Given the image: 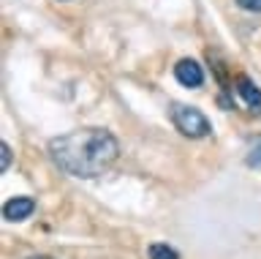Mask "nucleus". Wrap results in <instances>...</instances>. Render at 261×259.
<instances>
[{
	"instance_id": "obj_1",
	"label": "nucleus",
	"mask_w": 261,
	"mask_h": 259,
	"mask_svg": "<svg viewBox=\"0 0 261 259\" xmlns=\"http://www.w3.org/2000/svg\"><path fill=\"white\" fill-rule=\"evenodd\" d=\"M117 156L120 145L106 128H79L49 142V158L55 161V167L82 180L103 175Z\"/></svg>"
},
{
	"instance_id": "obj_2",
	"label": "nucleus",
	"mask_w": 261,
	"mask_h": 259,
	"mask_svg": "<svg viewBox=\"0 0 261 259\" xmlns=\"http://www.w3.org/2000/svg\"><path fill=\"white\" fill-rule=\"evenodd\" d=\"M171 123L182 136H191V139H201L212 131L210 120L201 115L196 107H188V104H174L171 107Z\"/></svg>"
},
{
	"instance_id": "obj_3",
	"label": "nucleus",
	"mask_w": 261,
	"mask_h": 259,
	"mask_svg": "<svg viewBox=\"0 0 261 259\" xmlns=\"http://www.w3.org/2000/svg\"><path fill=\"white\" fill-rule=\"evenodd\" d=\"M174 77H177V82L185 85V87H199L204 82L201 66L196 60H191V58H182L177 63V66H174Z\"/></svg>"
},
{
	"instance_id": "obj_4",
	"label": "nucleus",
	"mask_w": 261,
	"mask_h": 259,
	"mask_svg": "<svg viewBox=\"0 0 261 259\" xmlns=\"http://www.w3.org/2000/svg\"><path fill=\"white\" fill-rule=\"evenodd\" d=\"M33 210H36V202L30 197H14L3 205V218L6 221H24L33 216Z\"/></svg>"
},
{
	"instance_id": "obj_5",
	"label": "nucleus",
	"mask_w": 261,
	"mask_h": 259,
	"mask_svg": "<svg viewBox=\"0 0 261 259\" xmlns=\"http://www.w3.org/2000/svg\"><path fill=\"white\" fill-rule=\"evenodd\" d=\"M237 93L242 96L245 104H248L250 109H258V112H261V90L250 82L248 77H242V74L237 77Z\"/></svg>"
},
{
	"instance_id": "obj_6",
	"label": "nucleus",
	"mask_w": 261,
	"mask_h": 259,
	"mask_svg": "<svg viewBox=\"0 0 261 259\" xmlns=\"http://www.w3.org/2000/svg\"><path fill=\"white\" fill-rule=\"evenodd\" d=\"M150 259H179V254L169 243H152L150 246Z\"/></svg>"
},
{
	"instance_id": "obj_7",
	"label": "nucleus",
	"mask_w": 261,
	"mask_h": 259,
	"mask_svg": "<svg viewBox=\"0 0 261 259\" xmlns=\"http://www.w3.org/2000/svg\"><path fill=\"white\" fill-rule=\"evenodd\" d=\"M8 167H11V148L3 142L0 145V172H6Z\"/></svg>"
},
{
	"instance_id": "obj_8",
	"label": "nucleus",
	"mask_w": 261,
	"mask_h": 259,
	"mask_svg": "<svg viewBox=\"0 0 261 259\" xmlns=\"http://www.w3.org/2000/svg\"><path fill=\"white\" fill-rule=\"evenodd\" d=\"M237 6L245 11H253V14H261V0H237Z\"/></svg>"
},
{
	"instance_id": "obj_9",
	"label": "nucleus",
	"mask_w": 261,
	"mask_h": 259,
	"mask_svg": "<svg viewBox=\"0 0 261 259\" xmlns=\"http://www.w3.org/2000/svg\"><path fill=\"white\" fill-rule=\"evenodd\" d=\"M248 167H256V169H261V142H258L256 148L250 150V156H248Z\"/></svg>"
},
{
	"instance_id": "obj_10",
	"label": "nucleus",
	"mask_w": 261,
	"mask_h": 259,
	"mask_svg": "<svg viewBox=\"0 0 261 259\" xmlns=\"http://www.w3.org/2000/svg\"><path fill=\"white\" fill-rule=\"evenodd\" d=\"M30 259H52V256H30Z\"/></svg>"
}]
</instances>
